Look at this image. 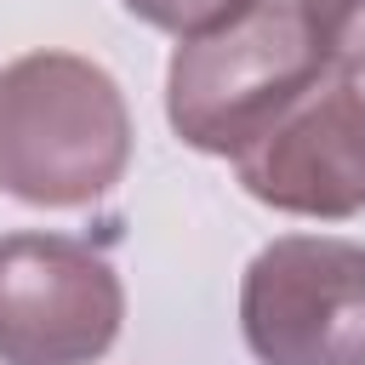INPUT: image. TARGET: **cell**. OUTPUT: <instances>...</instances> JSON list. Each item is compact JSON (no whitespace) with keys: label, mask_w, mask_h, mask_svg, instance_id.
Instances as JSON below:
<instances>
[{"label":"cell","mask_w":365,"mask_h":365,"mask_svg":"<svg viewBox=\"0 0 365 365\" xmlns=\"http://www.w3.org/2000/svg\"><path fill=\"white\" fill-rule=\"evenodd\" d=\"M131 17H143L148 29H165V34H194V29H211L217 17H228L234 6L245 0H120Z\"/></svg>","instance_id":"cell-7"},{"label":"cell","mask_w":365,"mask_h":365,"mask_svg":"<svg viewBox=\"0 0 365 365\" xmlns=\"http://www.w3.org/2000/svg\"><path fill=\"white\" fill-rule=\"evenodd\" d=\"M302 11L325 40V51L348 74H365V0H302Z\"/></svg>","instance_id":"cell-6"},{"label":"cell","mask_w":365,"mask_h":365,"mask_svg":"<svg viewBox=\"0 0 365 365\" xmlns=\"http://www.w3.org/2000/svg\"><path fill=\"white\" fill-rule=\"evenodd\" d=\"M131 165V108L120 80L80 51H23L0 68V194L74 211Z\"/></svg>","instance_id":"cell-1"},{"label":"cell","mask_w":365,"mask_h":365,"mask_svg":"<svg viewBox=\"0 0 365 365\" xmlns=\"http://www.w3.org/2000/svg\"><path fill=\"white\" fill-rule=\"evenodd\" d=\"M331 63L336 57L314 34L302 0H245L211 29L177 40L165 68V120L188 148L234 160Z\"/></svg>","instance_id":"cell-2"},{"label":"cell","mask_w":365,"mask_h":365,"mask_svg":"<svg viewBox=\"0 0 365 365\" xmlns=\"http://www.w3.org/2000/svg\"><path fill=\"white\" fill-rule=\"evenodd\" d=\"M240 331L257 365H365V245L268 240L240 279Z\"/></svg>","instance_id":"cell-3"},{"label":"cell","mask_w":365,"mask_h":365,"mask_svg":"<svg viewBox=\"0 0 365 365\" xmlns=\"http://www.w3.org/2000/svg\"><path fill=\"white\" fill-rule=\"evenodd\" d=\"M125 285L68 234H0V365H91L114 348Z\"/></svg>","instance_id":"cell-4"},{"label":"cell","mask_w":365,"mask_h":365,"mask_svg":"<svg viewBox=\"0 0 365 365\" xmlns=\"http://www.w3.org/2000/svg\"><path fill=\"white\" fill-rule=\"evenodd\" d=\"M234 177L285 217L342 222L365 211V86L342 63L319 68L240 154Z\"/></svg>","instance_id":"cell-5"}]
</instances>
